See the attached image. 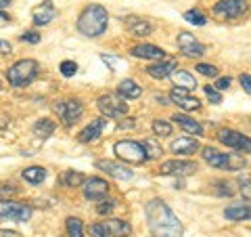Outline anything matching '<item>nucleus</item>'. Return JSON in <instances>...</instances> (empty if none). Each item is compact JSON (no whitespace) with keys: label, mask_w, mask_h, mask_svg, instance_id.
Wrapping results in <instances>:
<instances>
[{"label":"nucleus","mask_w":251,"mask_h":237,"mask_svg":"<svg viewBox=\"0 0 251 237\" xmlns=\"http://www.w3.org/2000/svg\"><path fill=\"white\" fill-rule=\"evenodd\" d=\"M0 89H2V86H0Z\"/></svg>","instance_id":"obj_49"},{"label":"nucleus","mask_w":251,"mask_h":237,"mask_svg":"<svg viewBox=\"0 0 251 237\" xmlns=\"http://www.w3.org/2000/svg\"><path fill=\"white\" fill-rule=\"evenodd\" d=\"M132 55L138 59H149V61L166 59V51L159 49V46H155V44H136L134 49H132Z\"/></svg>","instance_id":"obj_19"},{"label":"nucleus","mask_w":251,"mask_h":237,"mask_svg":"<svg viewBox=\"0 0 251 237\" xmlns=\"http://www.w3.org/2000/svg\"><path fill=\"white\" fill-rule=\"evenodd\" d=\"M170 101L174 105H178L180 109H184V112H197L201 107V101L197 97H193L191 90H184V89H174L170 92Z\"/></svg>","instance_id":"obj_14"},{"label":"nucleus","mask_w":251,"mask_h":237,"mask_svg":"<svg viewBox=\"0 0 251 237\" xmlns=\"http://www.w3.org/2000/svg\"><path fill=\"white\" fill-rule=\"evenodd\" d=\"M195 69H197L201 76H207V78H216L218 76V67L216 65H209V63H199Z\"/></svg>","instance_id":"obj_37"},{"label":"nucleus","mask_w":251,"mask_h":237,"mask_svg":"<svg viewBox=\"0 0 251 237\" xmlns=\"http://www.w3.org/2000/svg\"><path fill=\"white\" fill-rule=\"evenodd\" d=\"M113 208H115V202L113 200H100V204L97 206V212L99 214H109V212H113Z\"/></svg>","instance_id":"obj_39"},{"label":"nucleus","mask_w":251,"mask_h":237,"mask_svg":"<svg viewBox=\"0 0 251 237\" xmlns=\"http://www.w3.org/2000/svg\"><path fill=\"white\" fill-rule=\"evenodd\" d=\"M97 168L107 172L109 177H113L117 180H130L132 177H134V172H132L130 168H126L124 164L120 162H113V160H99L97 162Z\"/></svg>","instance_id":"obj_15"},{"label":"nucleus","mask_w":251,"mask_h":237,"mask_svg":"<svg viewBox=\"0 0 251 237\" xmlns=\"http://www.w3.org/2000/svg\"><path fill=\"white\" fill-rule=\"evenodd\" d=\"M184 19H186L188 23H193V26H205V23H207V17H205V15H203L201 11H197V9L186 11V13H184Z\"/></svg>","instance_id":"obj_32"},{"label":"nucleus","mask_w":251,"mask_h":237,"mask_svg":"<svg viewBox=\"0 0 251 237\" xmlns=\"http://www.w3.org/2000/svg\"><path fill=\"white\" fill-rule=\"evenodd\" d=\"M170 78H172V82H174L176 89L193 90L195 86H197V80H195V76H193V74H188V72H184V69H176V72L172 74Z\"/></svg>","instance_id":"obj_26"},{"label":"nucleus","mask_w":251,"mask_h":237,"mask_svg":"<svg viewBox=\"0 0 251 237\" xmlns=\"http://www.w3.org/2000/svg\"><path fill=\"white\" fill-rule=\"evenodd\" d=\"M31 206L23 202H0V220H13V223H27L31 218Z\"/></svg>","instance_id":"obj_7"},{"label":"nucleus","mask_w":251,"mask_h":237,"mask_svg":"<svg viewBox=\"0 0 251 237\" xmlns=\"http://www.w3.org/2000/svg\"><path fill=\"white\" fill-rule=\"evenodd\" d=\"M140 94H143V89L132 80V78H126V80L120 82L117 86V97L124 99V101H130V99H138Z\"/></svg>","instance_id":"obj_22"},{"label":"nucleus","mask_w":251,"mask_h":237,"mask_svg":"<svg viewBox=\"0 0 251 237\" xmlns=\"http://www.w3.org/2000/svg\"><path fill=\"white\" fill-rule=\"evenodd\" d=\"M0 237H19L17 233H6V231H0Z\"/></svg>","instance_id":"obj_47"},{"label":"nucleus","mask_w":251,"mask_h":237,"mask_svg":"<svg viewBox=\"0 0 251 237\" xmlns=\"http://www.w3.org/2000/svg\"><path fill=\"white\" fill-rule=\"evenodd\" d=\"M145 216H147V225L149 231L153 237H182L184 229L180 218L170 210V206L159 197L147 202L145 206Z\"/></svg>","instance_id":"obj_1"},{"label":"nucleus","mask_w":251,"mask_h":237,"mask_svg":"<svg viewBox=\"0 0 251 237\" xmlns=\"http://www.w3.org/2000/svg\"><path fill=\"white\" fill-rule=\"evenodd\" d=\"M203 90H205V97L209 99V103H214V105H220L222 103V94H220V90L216 89V86H203Z\"/></svg>","instance_id":"obj_34"},{"label":"nucleus","mask_w":251,"mask_h":237,"mask_svg":"<svg viewBox=\"0 0 251 237\" xmlns=\"http://www.w3.org/2000/svg\"><path fill=\"white\" fill-rule=\"evenodd\" d=\"M239 191L245 200H251V178L245 177V178H239Z\"/></svg>","instance_id":"obj_38"},{"label":"nucleus","mask_w":251,"mask_h":237,"mask_svg":"<svg viewBox=\"0 0 251 237\" xmlns=\"http://www.w3.org/2000/svg\"><path fill=\"white\" fill-rule=\"evenodd\" d=\"M124 26H126V30H128L132 36H136V38H145V36H149L153 31V23L149 19H145V17H136V15L126 17Z\"/></svg>","instance_id":"obj_16"},{"label":"nucleus","mask_w":251,"mask_h":237,"mask_svg":"<svg viewBox=\"0 0 251 237\" xmlns=\"http://www.w3.org/2000/svg\"><path fill=\"white\" fill-rule=\"evenodd\" d=\"M172 120H174L184 132L193 134V137H201V134H203V126L197 120H193V118H188L184 114H174V116H172Z\"/></svg>","instance_id":"obj_21"},{"label":"nucleus","mask_w":251,"mask_h":237,"mask_svg":"<svg viewBox=\"0 0 251 237\" xmlns=\"http://www.w3.org/2000/svg\"><path fill=\"white\" fill-rule=\"evenodd\" d=\"M197 149H199V141L193 139V137H182V139H176L174 143H172V151L178 153V155H193Z\"/></svg>","instance_id":"obj_24"},{"label":"nucleus","mask_w":251,"mask_h":237,"mask_svg":"<svg viewBox=\"0 0 251 237\" xmlns=\"http://www.w3.org/2000/svg\"><path fill=\"white\" fill-rule=\"evenodd\" d=\"M21 40L23 42H29V44H38L42 40V36L38 34V31H23L21 34Z\"/></svg>","instance_id":"obj_41"},{"label":"nucleus","mask_w":251,"mask_h":237,"mask_svg":"<svg viewBox=\"0 0 251 237\" xmlns=\"http://www.w3.org/2000/svg\"><path fill=\"white\" fill-rule=\"evenodd\" d=\"M88 231H90L92 237H109V233H107V229H105L103 223H94V225H90Z\"/></svg>","instance_id":"obj_40"},{"label":"nucleus","mask_w":251,"mask_h":237,"mask_svg":"<svg viewBox=\"0 0 251 237\" xmlns=\"http://www.w3.org/2000/svg\"><path fill=\"white\" fill-rule=\"evenodd\" d=\"M21 177H23V180H27L31 185H40L46 178V168H42V166H29V168L21 172Z\"/></svg>","instance_id":"obj_28"},{"label":"nucleus","mask_w":251,"mask_h":237,"mask_svg":"<svg viewBox=\"0 0 251 237\" xmlns=\"http://www.w3.org/2000/svg\"><path fill=\"white\" fill-rule=\"evenodd\" d=\"M176 67H178L176 59H161V61L151 63V65L147 67V74L151 78H155V80H163V78H168V76L174 74Z\"/></svg>","instance_id":"obj_17"},{"label":"nucleus","mask_w":251,"mask_h":237,"mask_svg":"<svg viewBox=\"0 0 251 237\" xmlns=\"http://www.w3.org/2000/svg\"><path fill=\"white\" fill-rule=\"evenodd\" d=\"M15 193H17V187H13L11 183H0V202H6Z\"/></svg>","instance_id":"obj_36"},{"label":"nucleus","mask_w":251,"mask_h":237,"mask_svg":"<svg viewBox=\"0 0 251 237\" xmlns=\"http://www.w3.org/2000/svg\"><path fill=\"white\" fill-rule=\"evenodd\" d=\"M203 160H205L211 168H218V170H243L245 168V160L243 155H234V153H222L218 151L216 147H203Z\"/></svg>","instance_id":"obj_4"},{"label":"nucleus","mask_w":251,"mask_h":237,"mask_svg":"<svg viewBox=\"0 0 251 237\" xmlns=\"http://www.w3.org/2000/svg\"><path fill=\"white\" fill-rule=\"evenodd\" d=\"M61 74L65 76V78H72V76H75L77 74V63L75 61H63L61 63Z\"/></svg>","instance_id":"obj_35"},{"label":"nucleus","mask_w":251,"mask_h":237,"mask_svg":"<svg viewBox=\"0 0 251 237\" xmlns=\"http://www.w3.org/2000/svg\"><path fill=\"white\" fill-rule=\"evenodd\" d=\"M61 185H65V187H82L84 185V180L86 177L82 175V172H75V170H65L61 175Z\"/></svg>","instance_id":"obj_29"},{"label":"nucleus","mask_w":251,"mask_h":237,"mask_svg":"<svg viewBox=\"0 0 251 237\" xmlns=\"http://www.w3.org/2000/svg\"><path fill=\"white\" fill-rule=\"evenodd\" d=\"M31 15H34V23H36V26H49V23L57 17V9H54L52 0H44L40 6H36Z\"/></svg>","instance_id":"obj_18"},{"label":"nucleus","mask_w":251,"mask_h":237,"mask_svg":"<svg viewBox=\"0 0 251 237\" xmlns=\"http://www.w3.org/2000/svg\"><path fill=\"white\" fill-rule=\"evenodd\" d=\"M107 233L111 237H130L132 233V227L128 220H122V218H109L105 223Z\"/></svg>","instance_id":"obj_25"},{"label":"nucleus","mask_w":251,"mask_h":237,"mask_svg":"<svg viewBox=\"0 0 251 237\" xmlns=\"http://www.w3.org/2000/svg\"><path fill=\"white\" fill-rule=\"evenodd\" d=\"M247 11H249L247 0H218L214 4V15L222 21L241 19L243 15H247Z\"/></svg>","instance_id":"obj_6"},{"label":"nucleus","mask_w":251,"mask_h":237,"mask_svg":"<svg viewBox=\"0 0 251 237\" xmlns=\"http://www.w3.org/2000/svg\"><path fill=\"white\" fill-rule=\"evenodd\" d=\"M178 49H180V53H184L186 57H191V59H199L205 55V44H201L197 38L193 34H188V31H180Z\"/></svg>","instance_id":"obj_13"},{"label":"nucleus","mask_w":251,"mask_h":237,"mask_svg":"<svg viewBox=\"0 0 251 237\" xmlns=\"http://www.w3.org/2000/svg\"><path fill=\"white\" fill-rule=\"evenodd\" d=\"M97 105L105 118H124L128 114V103H124V99L115 97V94H103V97H99Z\"/></svg>","instance_id":"obj_10"},{"label":"nucleus","mask_w":251,"mask_h":237,"mask_svg":"<svg viewBox=\"0 0 251 237\" xmlns=\"http://www.w3.org/2000/svg\"><path fill=\"white\" fill-rule=\"evenodd\" d=\"M224 218L232 220V223H239V220H251V206L247 204H232L224 210Z\"/></svg>","instance_id":"obj_23"},{"label":"nucleus","mask_w":251,"mask_h":237,"mask_svg":"<svg viewBox=\"0 0 251 237\" xmlns=\"http://www.w3.org/2000/svg\"><path fill=\"white\" fill-rule=\"evenodd\" d=\"M218 141L222 143L224 147H230V149H237L241 153H251V139L245 137L243 132L239 130H232V128H222L218 132Z\"/></svg>","instance_id":"obj_8"},{"label":"nucleus","mask_w":251,"mask_h":237,"mask_svg":"<svg viewBox=\"0 0 251 237\" xmlns=\"http://www.w3.org/2000/svg\"><path fill=\"white\" fill-rule=\"evenodd\" d=\"M134 122H120V128H132Z\"/></svg>","instance_id":"obj_46"},{"label":"nucleus","mask_w":251,"mask_h":237,"mask_svg":"<svg viewBox=\"0 0 251 237\" xmlns=\"http://www.w3.org/2000/svg\"><path fill=\"white\" fill-rule=\"evenodd\" d=\"M109 13L103 4H88L77 17V31L86 38H99L105 34Z\"/></svg>","instance_id":"obj_2"},{"label":"nucleus","mask_w":251,"mask_h":237,"mask_svg":"<svg viewBox=\"0 0 251 237\" xmlns=\"http://www.w3.org/2000/svg\"><path fill=\"white\" fill-rule=\"evenodd\" d=\"M230 82H232L230 78H220V80H218L214 86H216L218 90H226V89H228V86H230Z\"/></svg>","instance_id":"obj_44"},{"label":"nucleus","mask_w":251,"mask_h":237,"mask_svg":"<svg viewBox=\"0 0 251 237\" xmlns=\"http://www.w3.org/2000/svg\"><path fill=\"white\" fill-rule=\"evenodd\" d=\"M82 193L86 200L90 202H100L109 195V183L105 178H99V177H92V178H86L84 185H82Z\"/></svg>","instance_id":"obj_12"},{"label":"nucleus","mask_w":251,"mask_h":237,"mask_svg":"<svg viewBox=\"0 0 251 237\" xmlns=\"http://www.w3.org/2000/svg\"><path fill=\"white\" fill-rule=\"evenodd\" d=\"M11 0H0V9H4V6H9Z\"/></svg>","instance_id":"obj_48"},{"label":"nucleus","mask_w":251,"mask_h":237,"mask_svg":"<svg viewBox=\"0 0 251 237\" xmlns=\"http://www.w3.org/2000/svg\"><path fill=\"white\" fill-rule=\"evenodd\" d=\"M239 82H241V86H243V90L251 94V76H249V74H241V76H239Z\"/></svg>","instance_id":"obj_43"},{"label":"nucleus","mask_w":251,"mask_h":237,"mask_svg":"<svg viewBox=\"0 0 251 237\" xmlns=\"http://www.w3.org/2000/svg\"><path fill=\"white\" fill-rule=\"evenodd\" d=\"M153 132L157 137H170L172 134V124L168 120H155L153 122Z\"/></svg>","instance_id":"obj_33"},{"label":"nucleus","mask_w":251,"mask_h":237,"mask_svg":"<svg viewBox=\"0 0 251 237\" xmlns=\"http://www.w3.org/2000/svg\"><path fill=\"white\" fill-rule=\"evenodd\" d=\"M54 130H57V124L52 120H49V118H42V120H38L34 126H31V132L40 139H49Z\"/></svg>","instance_id":"obj_27"},{"label":"nucleus","mask_w":251,"mask_h":237,"mask_svg":"<svg viewBox=\"0 0 251 237\" xmlns=\"http://www.w3.org/2000/svg\"><path fill=\"white\" fill-rule=\"evenodd\" d=\"M113 151L117 153L120 160L130 164H145L149 160L143 143H136V141H117L113 145Z\"/></svg>","instance_id":"obj_5"},{"label":"nucleus","mask_w":251,"mask_h":237,"mask_svg":"<svg viewBox=\"0 0 251 237\" xmlns=\"http://www.w3.org/2000/svg\"><path fill=\"white\" fill-rule=\"evenodd\" d=\"M103 128H105V118H97V120H92L80 134H77V139H80V143H92V141H97L100 137Z\"/></svg>","instance_id":"obj_20"},{"label":"nucleus","mask_w":251,"mask_h":237,"mask_svg":"<svg viewBox=\"0 0 251 237\" xmlns=\"http://www.w3.org/2000/svg\"><path fill=\"white\" fill-rule=\"evenodd\" d=\"M143 147H145V151H147V157H149V160H157V157H161V153H163V149H161V145H159V141L153 139V137L145 139V141H143Z\"/></svg>","instance_id":"obj_30"},{"label":"nucleus","mask_w":251,"mask_h":237,"mask_svg":"<svg viewBox=\"0 0 251 237\" xmlns=\"http://www.w3.org/2000/svg\"><path fill=\"white\" fill-rule=\"evenodd\" d=\"M38 72H40V65H38L36 59H21L6 69V80L15 89H23V86H27L36 80Z\"/></svg>","instance_id":"obj_3"},{"label":"nucleus","mask_w":251,"mask_h":237,"mask_svg":"<svg viewBox=\"0 0 251 237\" xmlns=\"http://www.w3.org/2000/svg\"><path fill=\"white\" fill-rule=\"evenodd\" d=\"M65 229H67V235L69 237H84V225H82L80 218L67 216L65 218Z\"/></svg>","instance_id":"obj_31"},{"label":"nucleus","mask_w":251,"mask_h":237,"mask_svg":"<svg viewBox=\"0 0 251 237\" xmlns=\"http://www.w3.org/2000/svg\"><path fill=\"white\" fill-rule=\"evenodd\" d=\"M54 112L59 114L61 122L65 126H74L77 122V118L84 114V105L80 99H65V101H57Z\"/></svg>","instance_id":"obj_9"},{"label":"nucleus","mask_w":251,"mask_h":237,"mask_svg":"<svg viewBox=\"0 0 251 237\" xmlns=\"http://www.w3.org/2000/svg\"><path fill=\"white\" fill-rule=\"evenodd\" d=\"M216 185L220 187V189H216V193H218V195H228V197H230V195L234 193V189H232L230 183H224V180H220V183H216Z\"/></svg>","instance_id":"obj_42"},{"label":"nucleus","mask_w":251,"mask_h":237,"mask_svg":"<svg viewBox=\"0 0 251 237\" xmlns=\"http://www.w3.org/2000/svg\"><path fill=\"white\" fill-rule=\"evenodd\" d=\"M11 51H13L11 42H6V40H0V55H11Z\"/></svg>","instance_id":"obj_45"},{"label":"nucleus","mask_w":251,"mask_h":237,"mask_svg":"<svg viewBox=\"0 0 251 237\" xmlns=\"http://www.w3.org/2000/svg\"><path fill=\"white\" fill-rule=\"evenodd\" d=\"M195 172H197V164L191 160H168L159 168V175L163 177H188Z\"/></svg>","instance_id":"obj_11"}]
</instances>
